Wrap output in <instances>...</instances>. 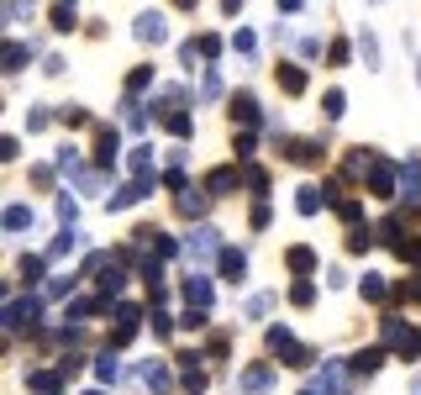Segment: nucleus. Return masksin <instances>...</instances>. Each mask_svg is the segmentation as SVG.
Returning <instances> with one entry per match:
<instances>
[{"mask_svg":"<svg viewBox=\"0 0 421 395\" xmlns=\"http://www.w3.org/2000/svg\"><path fill=\"white\" fill-rule=\"evenodd\" d=\"M37 316H42V300H37V295H26V300H11V306H6V327H11V332L32 327Z\"/></svg>","mask_w":421,"mask_h":395,"instance_id":"1","label":"nucleus"},{"mask_svg":"<svg viewBox=\"0 0 421 395\" xmlns=\"http://www.w3.org/2000/svg\"><path fill=\"white\" fill-rule=\"evenodd\" d=\"M269 390H274V369H264V364H258V369L242 374V395H269Z\"/></svg>","mask_w":421,"mask_h":395,"instance_id":"2","label":"nucleus"},{"mask_svg":"<svg viewBox=\"0 0 421 395\" xmlns=\"http://www.w3.org/2000/svg\"><path fill=\"white\" fill-rule=\"evenodd\" d=\"M137 37H143V42H164V37H168L164 16H158V11H143V16H137Z\"/></svg>","mask_w":421,"mask_h":395,"instance_id":"3","label":"nucleus"},{"mask_svg":"<svg viewBox=\"0 0 421 395\" xmlns=\"http://www.w3.org/2000/svg\"><path fill=\"white\" fill-rule=\"evenodd\" d=\"M269 348H274V353H285L289 364H295V359H305V353H301V343H295V337H289L285 327H274V332H269Z\"/></svg>","mask_w":421,"mask_h":395,"instance_id":"4","label":"nucleus"},{"mask_svg":"<svg viewBox=\"0 0 421 395\" xmlns=\"http://www.w3.org/2000/svg\"><path fill=\"white\" fill-rule=\"evenodd\" d=\"M216 238H221L216 227H200V232H195V242H190V253H195V263H205V258H211V253H216Z\"/></svg>","mask_w":421,"mask_h":395,"instance_id":"5","label":"nucleus"},{"mask_svg":"<svg viewBox=\"0 0 421 395\" xmlns=\"http://www.w3.org/2000/svg\"><path fill=\"white\" fill-rule=\"evenodd\" d=\"M400 195H406V201H421V164L416 158L400 169Z\"/></svg>","mask_w":421,"mask_h":395,"instance_id":"6","label":"nucleus"},{"mask_svg":"<svg viewBox=\"0 0 421 395\" xmlns=\"http://www.w3.org/2000/svg\"><path fill=\"white\" fill-rule=\"evenodd\" d=\"M369 185H374V195H395V169H390V164L369 169Z\"/></svg>","mask_w":421,"mask_h":395,"instance_id":"7","label":"nucleus"},{"mask_svg":"<svg viewBox=\"0 0 421 395\" xmlns=\"http://www.w3.org/2000/svg\"><path fill=\"white\" fill-rule=\"evenodd\" d=\"M211 300H216V295H211V285H205V279L195 274V279H190V306H195V311H205Z\"/></svg>","mask_w":421,"mask_h":395,"instance_id":"8","label":"nucleus"},{"mask_svg":"<svg viewBox=\"0 0 421 395\" xmlns=\"http://www.w3.org/2000/svg\"><path fill=\"white\" fill-rule=\"evenodd\" d=\"M379 295H390V279L385 274H363V300H379Z\"/></svg>","mask_w":421,"mask_h":395,"instance_id":"9","label":"nucleus"},{"mask_svg":"<svg viewBox=\"0 0 421 395\" xmlns=\"http://www.w3.org/2000/svg\"><path fill=\"white\" fill-rule=\"evenodd\" d=\"M237 121H253V127L264 121V111H258V100H253V95H237Z\"/></svg>","mask_w":421,"mask_h":395,"instance_id":"10","label":"nucleus"},{"mask_svg":"<svg viewBox=\"0 0 421 395\" xmlns=\"http://www.w3.org/2000/svg\"><path fill=\"white\" fill-rule=\"evenodd\" d=\"M379 364H385V353H374V348H369V353H358V359H353V369H358V374H374Z\"/></svg>","mask_w":421,"mask_h":395,"instance_id":"11","label":"nucleus"},{"mask_svg":"<svg viewBox=\"0 0 421 395\" xmlns=\"http://www.w3.org/2000/svg\"><path fill=\"white\" fill-rule=\"evenodd\" d=\"M279 84H285L289 95H301V90H305V74L301 69H285V74H279Z\"/></svg>","mask_w":421,"mask_h":395,"instance_id":"12","label":"nucleus"},{"mask_svg":"<svg viewBox=\"0 0 421 395\" xmlns=\"http://www.w3.org/2000/svg\"><path fill=\"white\" fill-rule=\"evenodd\" d=\"M26 222H32V211H26V206H11V211H6V227H11V232H22Z\"/></svg>","mask_w":421,"mask_h":395,"instance_id":"13","label":"nucleus"},{"mask_svg":"<svg viewBox=\"0 0 421 395\" xmlns=\"http://www.w3.org/2000/svg\"><path fill=\"white\" fill-rule=\"evenodd\" d=\"M289 269H301V274H305V269H316V253L311 248H295V253H289Z\"/></svg>","mask_w":421,"mask_h":395,"instance_id":"14","label":"nucleus"},{"mask_svg":"<svg viewBox=\"0 0 421 395\" xmlns=\"http://www.w3.org/2000/svg\"><path fill=\"white\" fill-rule=\"evenodd\" d=\"M232 48H237L242 59H253V53H258V32H237V42H232Z\"/></svg>","mask_w":421,"mask_h":395,"instance_id":"15","label":"nucleus"},{"mask_svg":"<svg viewBox=\"0 0 421 395\" xmlns=\"http://www.w3.org/2000/svg\"><path fill=\"white\" fill-rule=\"evenodd\" d=\"M342 111H348V95H342V90H332V95H326V116H342Z\"/></svg>","mask_w":421,"mask_h":395,"instance_id":"16","label":"nucleus"},{"mask_svg":"<svg viewBox=\"0 0 421 395\" xmlns=\"http://www.w3.org/2000/svg\"><path fill=\"white\" fill-rule=\"evenodd\" d=\"M22 63H26V48H22V42H11V48H6V69H22Z\"/></svg>","mask_w":421,"mask_h":395,"instance_id":"17","label":"nucleus"},{"mask_svg":"<svg viewBox=\"0 0 421 395\" xmlns=\"http://www.w3.org/2000/svg\"><path fill=\"white\" fill-rule=\"evenodd\" d=\"M232 185H237V174H232V169H216V174H211V190H232Z\"/></svg>","mask_w":421,"mask_h":395,"instance_id":"18","label":"nucleus"},{"mask_svg":"<svg viewBox=\"0 0 421 395\" xmlns=\"http://www.w3.org/2000/svg\"><path fill=\"white\" fill-rule=\"evenodd\" d=\"M221 274H232V279L242 274V253H221Z\"/></svg>","mask_w":421,"mask_h":395,"instance_id":"19","label":"nucleus"},{"mask_svg":"<svg viewBox=\"0 0 421 395\" xmlns=\"http://www.w3.org/2000/svg\"><path fill=\"white\" fill-rule=\"evenodd\" d=\"M289 300H295V306H311L316 290H311V285H295V290H289Z\"/></svg>","mask_w":421,"mask_h":395,"instance_id":"20","label":"nucleus"},{"mask_svg":"<svg viewBox=\"0 0 421 395\" xmlns=\"http://www.w3.org/2000/svg\"><path fill=\"white\" fill-rule=\"evenodd\" d=\"M53 26H58V32H69V26H74V11H69V6H58V11H53Z\"/></svg>","mask_w":421,"mask_h":395,"instance_id":"21","label":"nucleus"},{"mask_svg":"<svg viewBox=\"0 0 421 395\" xmlns=\"http://www.w3.org/2000/svg\"><path fill=\"white\" fill-rule=\"evenodd\" d=\"M180 211H184V216H195V211H200V195L184 190V195H180Z\"/></svg>","mask_w":421,"mask_h":395,"instance_id":"22","label":"nucleus"},{"mask_svg":"<svg viewBox=\"0 0 421 395\" xmlns=\"http://www.w3.org/2000/svg\"><path fill=\"white\" fill-rule=\"evenodd\" d=\"M321 390H342V369H321Z\"/></svg>","mask_w":421,"mask_h":395,"instance_id":"23","label":"nucleus"},{"mask_svg":"<svg viewBox=\"0 0 421 395\" xmlns=\"http://www.w3.org/2000/svg\"><path fill=\"white\" fill-rule=\"evenodd\" d=\"M168 121V127H174V132H180V137H184V132H190V116H184V111H174V116H164Z\"/></svg>","mask_w":421,"mask_h":395,"instance_id":"24","label":"nucleus"},{"mask_svg":"<svg viewBox=\"0 0 421 395\" xmlns=\"http://www.w3.org/2000/svg\"><path fill=\"white\" fill-rule=\"evenodd\" d=\"M148 79H153V69H132V79H127V84H132V90H148Z\"/></svg>","mask_w":421,"mask_h":395,"instance_id":"25","label":"nucleus"},{"mask_svg":"<svg viewBox=\"0 0 421 395\" xmlns=\"http://www.w3.org/2000/svg\"><path fill=\"white\" fill-rule=\"evenodd\" d=\"M406 258H416V263H421V242H411V248H406Z\"/></svg>","mask_w":421,"mask_h":395,"instance_id":"26","label":"nucleus"},{"mask_svg":"<svg viewBox=\"0 0 421 395\" xmlns=\"http://www.w3.org/2000/svg\"><path fill=\"white\" fill-rule=\"evenodd\" d=\"M279 11H301V0H279Z\"/></svg>","mask_w":421,"mask_h":395,"instance_id":"27","label":"nucleus"},{"mask_svg":"<svg viewBox=\"0 0 421 395\" xmlns=\"http://www.w3.org/2000/svg\"><path fill=\"white\" fill-rule=\"evenodd\" d=\"M221 6H227V11H237V6H242V0H221Z\"/></svg>","mask_w":421,"mask_h":395,"instance_id":"28","label":"nucleus"},{"mask_svg":"<svg viewBox=\"0 0 421 395\" xmlns=\"http://www.w3.org/2000/svg\"><path fill=\"white\" fill-rule=\"evenodd\" d=\"M174 6H184V11H190V6H195V0H174Z\"/></svg>","mask_w":421,"mask_h":395,"instance_id":"29","label":"nucleus"},{"mask_svg":"<svg viewBox=\"0 0 421 395\" xmlns=\"http://www.w3.org/2000/svg\"><path fill=\"white\" fill-rule=\"evenodd\" d=\"M411 390H416V395H421V374H416V385H411Z\"/></svg>","mask_w":421,"mask_h":395,"instance_id":"30","label":"nucleus"}]
</instances>
